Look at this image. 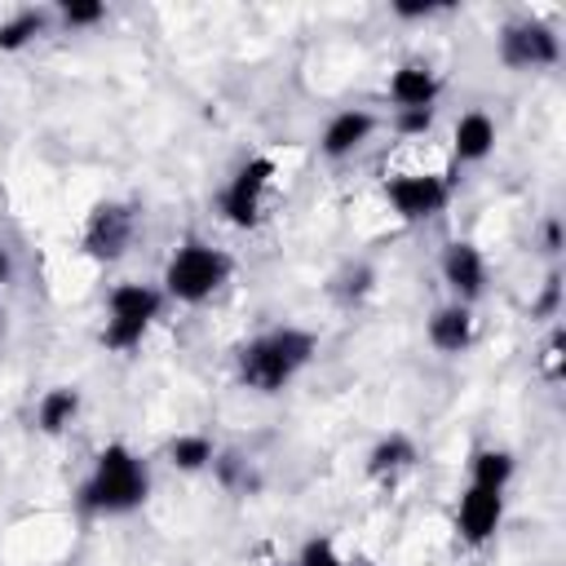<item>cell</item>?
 Returning a JSON list of instances; mask_svg holds the SVG:
<instances>
[{
	"label": "cell",
	"mask_w": 566,
	"mask_h": 566,
	"mask_svg": "<svg viewBox=\"0 0 566 566\" xmlns=\"http://www.w3.org/2000/svg\"><path fill=\"white\" fill-rule=\"evenodd\" d=\"M310 358H314V336L301 327H279L239 354V376L261 394H279Z\"/></svg>",
	"instance_id": "1"
},
{
	"label": "cell",
	"mask_w": 566,
	"mask_h": 566,
	"mask_svg": "<svg viewBox=\"0 0 566 566\" xmlns=\"http://www.w3.org/2000/svg\"><path fill=\"white\" fill-rule=\"evenodd\" d=\"M80 500L93 513H128V509H137L146 500V469H142V460L124 442H111L97 455V469L84 482Z\"/></svg>",
	"instance_id": "2"
},
{
	"label": "cell",
	"mask_w": 566,
	"mask_h": 566,
	"mask_svg": "<svg viewBox=\"0 0 566 566\" xmlns=\"http://www.w3.org/2000/svg\"><path fill=\"white\" fill-rule=\"evenodd\" d=\"M226 274H230L226 252H217L208 243H186V248L172 252V261L164 270V287H168V296L195 305V301H208L226 283Z\"/></svg>",
	"instance_id": "3"
},
{
	"label": "cell",
	"mask_w": 566,
	"mask_h": 566,
	"mask_svg": "<svg viewBox=\"0 0 566 566\" xmlns=\"http://www.w3.org/2000/svg\"><path fill=\"white\" fill-rule=\"evenodd\" d=\"M106 305H111V318H106L102 345L106 349H133L146 336V327L155 323L164 296L155 287H146V283H119Z\"/></svg>",
	"instance_id": "4"
},
{
	"label": "cell",
	"mask_w": 566,
	"mask_h": 566,
	"mask_svg": "<svg viewBox=\"0 0 566 566\" xmlns=\"http://www.w3.org/2000/svg\"><path fill=\"white\" fill-rule=\"evenodd\" d=\"M270 181H274V159H270V155L248 159V164L234 172V181L226 186V195H221L226 221H234V226H252V221L261 217V195L270 190Z\"/></svg>",
	"instance_id": "5"
},
{
	"label": "cell",
	"mask_w": 566,
	"mask_h": 566,
	"mask_svg": "<svg viewBox=\"0 0 566 566\" xmlns=\"http://www.w3.org/2000/svg\"><path fill=\"white\" fill-rule=\"evenodd\" d=\"M557 53H562L557 49V35L544 22H513L500 35V57L509 66H517V71H526V66H553Z\"/></svg>",
	"instance_id": "6"
},
{
	"label": "cell",
	"mask_w": 566,
	"mask_h": 566,
	"mask_svg": "<svg viewBox=\"0 0 566 566\" xmlns=\"http://www.w3.org/2000/svg\"><path fill=\"white\" fill-rule=\"evenodd\" d=\"M385 195H389V203L398 208V217H407V221H420V217H433L442 203H447V181L442 177H433V172H407V177H394L389 186H385Z\"/></svg>",
	"instance_id": "7"
},
{
	"label": "cell",
	"mask_w": 566,
	"mask_h": 566,
	"mask_svg": "<svg viewBox=\"0 0 566 566\" xmlns=\"http://www.w3.org/2000/svg\"><path fill=\"white\" fill-rule=\"evenodd\" d=\"M128 239H133V212H128V208L106 203V208H97V212L88 217V230H84V248H88V256H97V261H115V256H124Z\"/></svg>",
	"instance_id": "8"
},
{
	"label": "cell",
	"mask_w": 566,
	"mask_h": 566,
	"mask_svg": "<svg viewBox=\"0 0 566 566\" xmlns=\"http://www.w3.org/2000/svg\"><path fill=\"white\" fill-rule=\"evenodd\" d=\"M504 517V491H491V486H469L460 495V531L469 544H486L495 535Z\"/></svg>",
	"instance_id": "9"
},
{
	"label": "cell",
	"mask_w": 566,
	"mask_h": 566,
	"mask_svg": "<svg viewBox=\"0 0 566 566\" xmlns=\"http://www.w3.org/2000/svg\"><path fill=\"white\" fill-rule=\"evenodd\" d=\"M442 279L451 283V292L460 296V305L473 301L482 292V283H486L482 252L473 243H447V252H442Z\"/></svg>",
	"instance_id": "10"
},
{
	"label": "cell",
	"mask_w": 566,
	"mask_h": 566,
	"mask_svg": "<svg viewBox=\"0 0 566 566\" xmlns=\"http://www.w3.org/2000/svg\"><path fill=\"white\" fill-rule=\"evenodd\" d=\"M389 97L398 102V111L433 106V97H438V75H433L424 62H407V66L394 71V80H389Z\"/></svg>",
	"instance_id": "11"
},
{
	"label": "cell",
	"mask_w": 566,
	"mask_h": 566,
	"mask_svg": "<svg viewBox=\"0 0 566 566\" xmlns=\"http://www.w3.org/2000/svg\"><path fill=\"white\" fill-rule=\"evenodd\" d=\"M371 128H376V119H371L367 111H340V115L323 128V155H327V159L354 155V150L371 137Z\"/></svg>",
	"instance_id": "12"
},
{
	"label": "cell",
	"mask_w": 566,
	"mask_h": 566,
	"mask_svg": "<svg viewBox=\"0 0 566 566\" xmlns=\"http://www.w3.org/2000/svg\"><path fill=\"white\" fill-rule=\"evenodd\" d=\"M451 146H455V159H460V164L486 159L491 146H495V124H491V115H482V111L460 115V119H455V133H451Z\"/></svg>",
	"instance_id": "13"
},
{
	"label": "cell",
	"mask_w": 566,
	"mask_h": 566,
	"mask_svg": "<svg viewBox=\"0 0 566 566\" xmlns=\"http://www.w3.org/2000/svg\"><path fill=\"white\" fill-rule=\"evenodd\" d=\"M429 340L442 349V354H460V349H469V340H473V314H469V305H442L433 318H429Z\"/></svg>",
	"instance_id": "14"
},
{
	"label": "cell",
	"mask_w": 566,
	"mask_h": 566,
	"mask_svg": "<svg viewBox=\"0 0 566 566\" xmlns=\"http://www.w3.org/2000/svg\"><path fill=\"white\" fill-rule=\"evenodd\" d=\"M75 411H80V394L75 389H49L40 398V407H35V420H40L44 433H62Z\"/></svg>",
	"instance_id": "15"
},
{
	"label": "cell",
	"mask_w": 566,
	"mask_h": 566,
	"mask_svg": "<svg viewBox=\"0 0 566 566\" xmlns=\"http://www.w3.org/2000/svg\"><path fill=\"white\" fill-rule=\"evenodd\" d=\"M509 478H513V455L509 451H478L473 455V486L504 491Z\"/></svg>",
	"instance_id": "16"
},
{
	"label": "cell",
	"mask_w": 566,
	"mask_h": 566,
	"mask_svg": "<svg viewBox=\"0 0 566 566\" xmlns=\"http://www.w3.org/2000/svg\"><path fill=\"white\" fill-rule=\"evenodd\" d=\"M411 460H416V447L402 433H389L385 442L371 447V473H394V469H407Z\"/></svg>",
	"instance_id": "17"
},
{
	"label": "cell",
	"mask_w": 566,
	"mask_h": 566,
	"mask_svg": "<svg viewBox=\"0 0 566 566\" xmlns=\"http://www.w3.org/2000/svg\"><path fill=\"white\" fill-rule=\"evenodd\" d=\"M168 455H172V464H177V469L195 473V469L212 464V455H217V451H212V442H208V438H199V433H181V438H172Z\"/></svg>",
	"instance_id": "18"
},
{
	"label": "cell",
	"mask_w": 566,
	"mask_h": 566,
	"mask_svg": "<svg viewBox=\"0 0 566 566\" xmlns=\"http://www.w3.org/2000/svg\"><path fill=\"white\" fill-rule=\"evenodd\" d=\"M40 31H44V13L27 9V13H18L13 22H4V27H0V49H9V53H13V49H22L31 35H40Z\"/></svg>",
	"instance_id": "19"
},
{
	"label": "cell",
	"mask_w": 566,
	"mask_h": 566,
	"mask_svg": "<svg viewBox=\"0 0 566 566\" xmlns=\"http://www.w3.org/2000/svg\"><path fill=\"white\" fill-rule=\"evenodd\" d=\"M106 18V4L102 0H66L62 4V22L66 27H93Z\"/></svg>",
	"instance_id": "20"
},
{
	"label": "cell",
	"mask_w": 566,
	"mask_h": 566,
	"mask_svg": "<svg viewBox=\"0 0 566 566\" xmlns=\"http://www.w3.org/2000/svg\"><path fill=\"white\" fill-rule=\"evenodd\" d=\"M296 566H349L336 548H332V539H310L305 548H301V562Z\"/></svg>",
	"instance_id": "21"
},
{
	"label": "cell",
	"mask_w": 566,
	"mask_h": 566,
	"mask_svg": "<svg viewBox=\"0 0 566 566\" xmlns=\"http://www.w3.org/2000/svg\"><path fill=\"white\" fill-rule=\"evenodd\" d=\"M429 124H433V106H420V111H398V133H407V137L429 133Z\"/></svg>",
	"instance_id": "22"
},
{
	"label": "cell",
	"mask_w": 566,
	"mask_h": 566,
	"mask_svg": "<svg viewBox=\"0 0 566 566\" xmlns=\"http://www.w3.org/2000/svg\"><path fill=\"white\" fill-rule=\"evenodd\" d=\"M557 283H562V279L553 274L548 287H544V296H539V305H535V314H553V310H557Z\"/></svg>",
	"instance_id": "23"
},
{
	"label": "cell",
	"mask_w": 566,
	"mask_h": 566,
	"mask_svg": "<svg viewBox=\"0 0 566 566\" xmlns=\"http://www.w3.org/2000/svg\"><path fill=\"white\" fill-rule=\"evenodd\" d=\"M433 9H438V4H429V0H424V4H394L398 18H429Z\"/></svg>",
	"instance_id": "24"
},
{
	"label": "cell",
	"mask_w": 566,
	"mask_h": 566,
	"mask_svg": "<svg viewBox=\"0 0 566 566\" xmlns=\"http://www.w3.org/2000/svg\"><path fill=\"white\" fill-rule=\"evenodd\" d=\"M544 243H548V252H557V248H562V226H557V221H548V226H544Z\"/></svg>",
	"instance_id": "25"
},
{
	"label": "cell",
	"mask_w": 566,
	"mask_h": 566,
	"mask_svg": "<svg viewBox=\"0 0 566 566\" xmlns=\"http://www.w3.org/2000/svg\"><path fill=\"white\" fill-rule=\"evenodd\" d=\"M9 270H13V261H9V252H4V248H0V287H4V283H9Z\"/></svg>",
	"instance_id": "26"
}]
</instances>
